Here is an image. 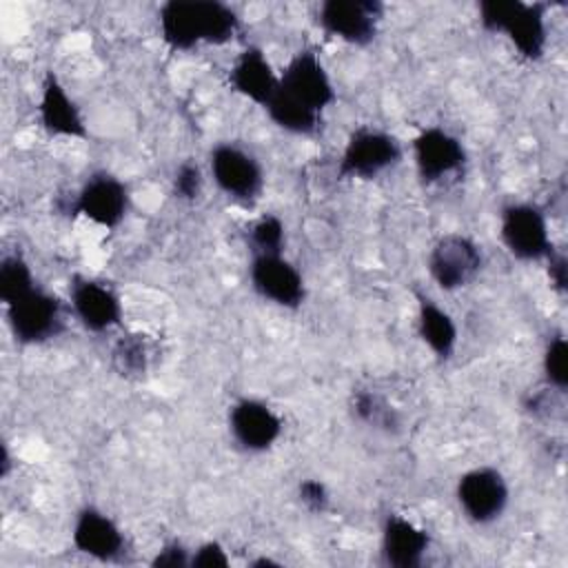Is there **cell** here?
Returning a JSON list of instances; mask_svg holds the SVG:
<instances>
[{"instance_id":"obj_11","label":"cell","mask_w":568,"mask_h":568,"mask_svg":"<svg viewBox=\"0 0 568 568\" xmlns=\"http://www.w3.org/2000/svg\"><path fill=\"white\" fill-rule=\"evenodd\" d=\"M129 209V191L126 184L109 173L91 175L75 200L69 206V213L84 215L104 229H115L124 220Z\"/></svg>"},{"instance_id":"obj_30","label":"cell","mask_w":568,"mask_h":568,"mask_svg":"<svg viewBox=\"0 0 568 568\" xmlns=\"http://www.w3.org/2000/svg\"><path fill=\"white\" fill-rule=\"evenodd\" d=\"M151 566L153 568H184V566H191V557L186 555L182 544L173 541V544H166L158 550Z\"/></svg>"},{"instance_id":"obj_25","label":"cell","mask_w":568,"mask_h":568,"mask_svg":"<svg viewBox=\"0 0 568 568\" xmlns=\"http://www.w3.org/2000/svg\"><path fill=\"white\" fill-rule=\"evenodd\" d=\"M251 246L255 255H280L284 246V224L277 215H262L251 226Z\"/></svg>"},{"instance_id":"obj_5","label":"cell","mask_w":568,"mask_h":568,"mask_svg":"<svg viewBox=\"0 0 568 568\" xmlns=\"http://www.w3.org/2000/svg\"><path fill=\"white\" fill-rule=\"evenodd\" d=\"M384 4L377 0H326L317 9V24L324 33L355 47H366L377 38Z\"/></svg>"},{"instance_id":"obj_2","label":"cell","mask_w":568,"mask_h":568,"mask_svg":"<svg viewBox=\"0 0 568 568\" xmlns=\"http://www.w3.org/2000/svg\"><path fill=\"white\" fill-rule=\"evenodd\" d=\"M479 24L488 33H506L526 60H539L546 51V7L521 0L479 2Z\"/></svg>"},{"instance_id":"obj_27","label":"cell","mask_w":568,"mask_h":568,"mask_svg":"<svg viewBox=\"0 0 568 568\" xmlns=\"http://www.w3.org/2000/svg\"><path fill=\"white\" fill-rule=\"evenodd\" d=\"M202 193V171L195 162H182L173 173V195L184 202H193Z\"/></svg>"},{"instance_id":"obj_9","label":"cell","mask_w":568,"mask_h":568,"mask_svg":"<svg viewBox=\"0 0 568 568\" xmlns=\"http://www.w3.org/2000/svg\"><path fill=\"white\" fill-rule=\"evenodd\" d=\"M501 240L510 255L524 262L541 260L552 248L546 215L535 204H508L501 211Z\"/></svg>"},{"instance_id":"obj_24","label":"cell","mask_w":568,"mask_h":568,"mask_svg":"<svg viewBox=\"0 0 568 568\" xmlns=\"http://www.w3.org/2000/svg\"><path fill=\"white\" fill-rule=\"evenodd\" d=\"M113 368L124 377H138L146 371V346L142 335H124L111 351Z\"/></svg>"},{"instance_id":"obj_32","label":"cell","mask_w":568,"mask_h":568,"mask_svg":"<svg viewBox=\"0 0 568 568\" xmlns=\"http://www.w3.org/2000/svg\"><path fill=\"white\" fill-rule=\"evenodd\" d=\"M9 470H11V455H9L7 444H2V450H0V475L7 477Z\"/></svg>"},{"instance_id":"obj_26","label":"cell","mask_w":568,"mask_h":568,"mask_svg":"<svg viewBox=\"0 0 568 568\" xmlns=\"http://www.w3.org/2000/svg\"><path fill=\"white\" fill-rule=\"evenodd\" d=\"M544 375L546 382L564 393L568 388V344L564 335H555L544 353Z\"/></svg>"},{"instance_id":"obj_3","label":"cell","mask_w":568,"mask_h":568,"mask_svg":"<svg viewBox=\"0 0 568 568\" xmlns=\"http://www.w3.org/2000/svg\"><path fill=\"white\" fill-rule=\"evenodd\" d=\"M402 160V146L399 142L379 129L359 126L351 133L342 158L337 173L342 178H362L371 180L386 169L395 166Z\"/></svg>"},{"instance_id":"obj_16","label":"cell","mask_w":568,"mask_h":568,"mask_svg":"<svg viewBox=\"0 0 568 568\" xmlns=\"http://www.w3.org/2000/svg\"><path fill=\"white\" fill-rule=\"evenodd\" d=\"M38 115H40V124L51 135H62V138H84L87 135V126H84L80 109L69 98L67 89L62 87V82L58 80V75L53 71H47L42 78Z\"/></svg>"},{"instance_id":"obj_21","label":"cell","mask_w":568,"mask_h":568,"mask_svg":"<svg viewBox=\"0 0 568 568\" xmlns=\"http://www.w3.org/2000/svg\"><path fill=\"white\" fill-rule=\"evenodd\" d=\"M266 113L268 118L284 131L295 133V135H313L320 129L322 113L311 111L288 93H284L280 87L273 93V98L266 102Z\"/></svg>"},{"instance_id":"obj_19","label":"cell","mask_w":568,"mask_h":568,"mask_svg":"<svg viewBox=\"0 0 568 568\" xmlns=\"http://www.w3.org/2000/svg\"><path fill=\"white\" fill-rule=\"evenodd\" d=\"M428 532L402 515H388L382 528V555L388 566L417 568L428 550Z\"/></svg>"},{"instance_id":"obj_14","label":"cell","mask_w":568,"mask_h":568,"mask_svg":"<svg viewBox=\"0 0 568 568\" xmlns=\"http://www.w3.org/2000/svg\"><path fill=\"white\" fill-rule=\"evenodd\" d=\"M229 428L235 442L251 453L271 448L282 435V419L260 399H240L229 413Z\"/></svg>"},{"instance_id":"obj_18","label":"cell","mask_w":568,"mask_h":568,"mask_svg":"<svg viewBox=\"0 0 568 568\" xmlns=\"http://www.w3.org/2000/svg\"><path fill=\"white\" fill-rule=\"evenodd\" d=\"M229 80L240 95L248 98L260 106H266V102L273 98V93L280 87V75H275L271 62L257 47H246L233 60Z\"/></svg>"},{"instance_id":"obj_1","label":"cell","mask_w":568,"mask_h":568,"mask_svg":"<svg viewBox=\"0 0 568 568\" xmlns=\"http://www.w3.org/2000/svg\"><path fill=\"white\" fill-rule=\"evenodd\" d=\"M160 36L171 51L226 44L240 31L237 13L217 0H169L158 11Z\"/></svg>"},{"instance_id":"obj_15","label":"cell","mask_w":568,"mask_h":568,"mask_svg":"<svg viewBox=\"0 0 568 568\" xmlns=\"http://www.w3.org/2000/svg\"><path fill=\"white\" fill-rule=\"evenodd\" d=\"M71 306L82 326L91 333H104L120 324L122 304L118 295L102 282L75 277L71 284Z\"/></svg>"},{"instance_id":"obj_20","label":"cell","mask_w":568,"mask_h":568,"mask_svg":"<svg viewBox=\"0 0 568 568\" xmlns=\"http://www.w3.org/2000/svg\"><path fill=\"white\" fill-rule=\"evenodd\" d=\"M417 333L424 344L439 357L448 359L457 344V326L453 317L433 300L417 295Z\"/></svg>"},{"instance_id":"obj_13","label":"cell","mask_w":568,"mask_h":568,"mask_svg":"<svg viewBox=\"0 0 568 568\" xmlns=\"http://www.w3.org/2000/svg\"><path fill=\"white\" fill-rule=\"evenodd\" d=\"M415 166L422 182L433 184L442 178L462 171L466 162V151L462 142L442 126H428L419 131L413 140Z\"/></svg>"},{"instance_id":"obj_23","label":"cell","mask_w":568,"mask_h":568,"mask_svg":"<svg viewBox=\"0 0 568 568\" xmlns=\"http://www.w3.org/2000/svg\"><path fill=\"white\" fill-rule=\"evenodd\" d=\"M353 413L357 415L359 422L384 428V430H395L399 426V417L393 406L384 397H379L373 390H355L353 393Z\"/></svg>"},{"instance_id":"obj_4","label":"cell","mask_w":568,"mask_h":568,"mask_svg":"<svg viewBox=\"0 0 568 568\" xmlns=\"http://www.w3.org/2000/svg\"><path fill=\"white\" fill-rule=\"evenodd\" d=\"M4 308L9 328L20 344H42L64 328L62 302L38 286Z\"/></svg>"},{"instance_id":"obj_28","label":"cell","mask_w":568,"mask_h":568,"mask_svg":"<svg viewBox=\"0 0 568 568\" xmlns=\"http://www.w3.org/2000/svg\"><path fill=\"white\" fill-rule=\"evenodd\" d=\"M297 497L311 513H326L328 501H331V495H328L324 481H320V479L300 481Z\"/></svg>"},{"instance_id":"obj_22","label":"cell","mask_w":568,"mask_h":568,"mask_svg":"<svg viewBox=\"0 0 568 568\" xmlns=\"http://www.w3.org/2000/svg\"><path fill=\"white\" fill-rule=\"evenodd\" d=\"M36 288L33 273L20 253L4 255L0 262V300L2 304H11Z\"/></svg>"},{"instance_id":"obj_17","label":"cell","mask_w":568,"mask_h":568,"mask_svg":"<svg viewBox=\"0 0 568 568\" xmlns=\"http://www.w3.org/2000/svg\"><path fill=\"white\" fill-rule=\"evenodd\" d=\"M73 546L93 559L111 561L124 550V535L109 515L87 506L75 519Z\"/></svg>"},{"instance_id":"obj_10","label":"cell","mask_w":568,"mask_h":568,"mask_svg":"<svg viewBox=\"0 0 568 568\" xmlns=\"http://www.w3.org/2000/svg\"><path fill=\"white\" fill-rule=\"evenodd\" d=\"M457 501L470 521L490 524L508 504V484L504 475L490 466L473 468L457 481Z\"/></svg>"},{"instance_id":"obj_29","label":"cell","mask_w":568,"mask_h":568,"mask_svg":"<svg viewBox=\"0 0 568 568\" xmlns=\"http://www.w3.org/2000/svg\"><path fill=\"white\" fill-rule=\"evenodd\" d=\"M224 566H229V557L217 541L202 544L191 557V568H224Z\"/></svg>"},{"instance_id":"obj_31","label":"cell","mask_w":568,"mask_h":568,"mask_svg":"<svg viewBox=\"0 0 568 568\" xmlns=\"http://www.w3.org/2000/svg\"><path fill=\"white\" fill-rule=\"evenodd\" d=\"M548 260V275L552 280V286L564 293L566 286H568V262H566V255L564 253H557V251H548L546 255Z\"/></svg>"},{"instance_id":"obj_7","label":"cell","mask_w":568,"mask_h":568,"mask_svg":"<svg viewBox=\"0 0 568 568\" xmlns=\"http://www.w3.org/2000/svg\"><path fill=\"white\" fill-rule=\"evenodd\" d=\"M280 89L308 106L315 113H322L335 102V89L331 78L313 49L297 51L280 73Z\"/></svg>"},{"instance_id":"obj_8","label":"cell","mask_w":568,"mask_h":568,"mask_svg":"<svg viewBox=\"0 0 568 568\" xmlns=\"http://www.w3.org/2000/svg\"><path fill=\"white\" fill-rule=\"evenodd\" d=\"M211 175L229 197L244 204L255 202L264 186L260 162L235 144H217L211 151Z\"/></svg>"},{"instance_id":"obj_6","label":"cell","mask_w":568,"mask_h":568,"mask_svg":"<svg viewBox=\"0 0 568 568\" xmlns=\"http://www.w3.org/2000/svg\"><path fill=\"white\" fill-rule=\"evenodd\" d=\"M481 268V251L479 246L462 235L448 233L439 237L428 255V271L439 288L457 291L475 280Z\"/></svg>"},{"instance_id":"obj_12","label":"cell","mask_w":568,"mask_h":568,"mask_svg":"<svg viewBox=\"0 0 568 568\" xmlns=\"http://www.w3.org/2000/svg\"><path fill=\"white\" fill-rule=\"evenodd\" d=\"M248 277L253 288L268 302L284 306V308H297L304 302L306 288L302 273L280 255H253Z\"/></svg>"}]
</instances>
